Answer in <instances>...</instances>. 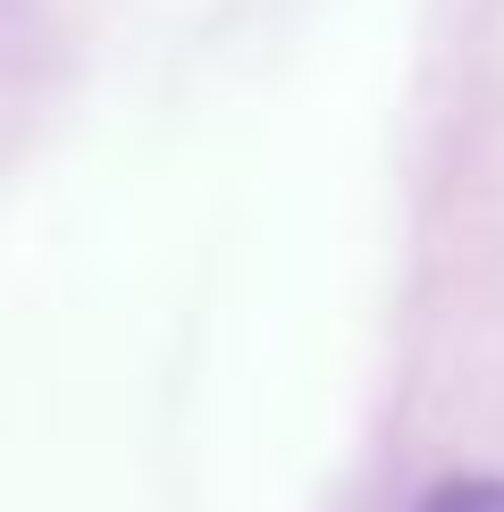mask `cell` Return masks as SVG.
<instances>
[{"label":"cell","mask_w":504,"mask_h":512,"mask_svg":"<svg viewBox=\"0 0 504 512\" xmlns=\"http://www.w3.org/2000/svg\"><path fill=\"white\" fill-rule=\"evenodd\" d=\"M420 512H504V479H446V487H429Z\"/></svg>","instance_id":"1"}]
</instances>
